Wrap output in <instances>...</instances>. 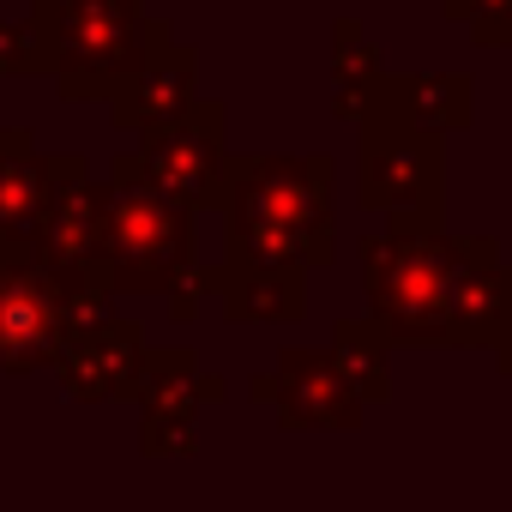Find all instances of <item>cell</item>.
Segmentation results:
<instances>
[{"label": "cell", "instance_id": "22", "mask_svg": "<svg viewBox=\"0 0 512 512\" xmlns=\"http://www.w3.org/2000/svg\"><path fill=\"white\" fill-rule=\"evenodd\" d=\"M0 260H13V247H7V241H0Z\"/></svg>", "mask_w": 512, "mask_h": 512}, {"label": "cell", "instance_id": "18", "mask_svg": "<svg viewBox=\"0 0 512 512\" xmlns=\"http://www.w3.org/2000/svg\"><path fill=\"white\" fill-rule=\"evenodd\" d=\"M326 350H332V362L350 374V386H356L368 404H386V398H392V368H386L392 344L380 338L374 320H338L332 338H326Z\"/></svg>", "mask_w": 512, "mask_h": 512}, {"label": "cell", "instance_id": "21", "mask_svg": "<svg viewBox=\"0 0 512 512\" xmlns=\"http://www.w3.org/2000/svg\"><path fill=\"white\" fill-rule=\"evenodd\" d=\"M494 362H500V374L512 380V338H500V344H494Z\"/></svg>", "mask_w": 512, "mask_h": 512}, {"label": "cell", "instance_id": "15", "mask_svg": "<svg viewBox=\"0 0 512 512\" xmlns=\"http://www.w3.org/2000/svg\"><path fill=\"white\" fill-rule=\"evenodd\" d=\"M49 181H55V151H37L31 133L19 127H0V241L13 253H31Z\"/></svg>", "mask_w": 512, "mask_h": 512}, {"label": "cell", "instance_id": "6", "mask_svg": "<svg viewBox=\"0 0 512 512\" xmlns=\"http://www.w3.org/2000/svg\"><path fill=\"white\" fill-rule=\"evenodd\" d=\"M127 398L139 404V452L145 458H193L199 416L229 398L217 374H205L199 350L187 344H145Z\"/></svg>", "mask_w": 512, "mask_h": 512}, {"label": "cell", "instance_id": "4", "mask_svg": "<svg viewBox=\"0 0 512 512\" xmlns=\"http://www.w3.org/2000/svg\"><path fill=\"white\" fill-rule=\"evenodd\" d=\"M55 37V91L67 103H109L151 43V13L139 0H37Z\"/></svg>", "mask_w": 512, "mask_h": 512}, {"label": "cell", "instance_id": "13", "mask_svg": "<svg viewBox=\"0 0 512 512\" xmlns=\"http://www.w3.org/2000/svg\"><path fill=\"white\" fill-rule=\"evenodd\" d=\"M139 350H145L139 320L103 314V320L73 326V332L61 338L55 374H61L67 398H79V404H109V398H127L133 368H139Z\"/></svg>", "mask_w": 512, "mask_h": 512}, {"label": "cell", "instance_id": "12", "mask_svg": "<svg viewBox=\"0 0 512 512\" xmlns=\"http://www.w3.org/2000/svg\"><path fill=\"white\" fill-rule=\"evenodd\" d=\"M193 97H199V49H193V43H175V31L157 19L145 55H139L133 73L109 91V121L139 139V133L175 121Z\"/></svg>", "mask_w": 512, "mask_h": 512}, {"label": "cell", "instance_id": "20", "mask_svg": "<svg viewBox=\"0 0 512 512\" xmlns=\"http://www.w3.org/2000/svg\"><path fill=\"white\" fill-rule=\"evenodd\" d=\"M452 25H470L476 49H512V0H440Z\"/></svg>", "mask_w": 512, "mask_h": 512}, {"label": "cell", "instance_id": "10", "mask_svg": "<svg viewBox=\"0 0 512 512\" xmlns=\"http://www.w3.org/2000/svg\"><path fill=\"white\" fill-rule=\"evenodd\" d=\"M103 235H109V181H91L85 157L55 151V181H49V205L31 253L61 278H85V272H103Z\"/></svg>", "mask_w": 512, "mask_h": 512}, {"label": "cell", "instance_id": "2", "mask_svg": "<svg viewBox=\"0 0 512 512\" xmlns=\"http://www.w3.org/2000/svg\"><path fill=\"white\" fill-rule=\"evenodd\" d=\"M199 211L181 205L139 151L109 163V235H103V272L115 296H169L199 266Z\"/></svg>", "mask_w": 512, "mask_h": 512}, {"label": "cell", "instance_id": "17", "mask_svg": "<svg viewBox=\"0 0 512 512\" xmlns=\"http://www.w3.org/2000/svg\"><path fill=\"white\" fill-rule=\"evenodd\" d=\"M380 73H386V61H380V43L368 37V25L338 19L332 25V115L338 121H362Z\"/></svg>", "mask_w": 512, "mask_h": 512}, {"label": "cell", "instance_id": "16", "mask_svg": "<svg viewBox=\"0 0 512 512\" xmlns=\"http://www.w3.org/2000/svg\"><path fill=\"white\" fill-rule=\"evenodd\" d=\"M368 115H398V121L452 133V127H470L476 85H470V73H380L374 97H368Z\"/></svg>", "mask_w": 512, "mask_h": 512}, {"label": "cell", "instance_id": "14", "mask_svg": "<svg viewBox=\"0 0 512 512\" xmlns=\"http://www.w3.org/2000/svg\"><path fill=\"white\" fill-rule=\"evenodd\" d=\"M217 302H223V314L241 320V326H290V320L308 314V266L223 253Z\"/></svg>", "mask_w": 512, "mask_h": 512}, {"label": "cell", "instance_id": "7", "mask_svg": "<svg viewBox=\"0 0 512 512\" xmlns=\"http://www.w3.org/2000/svg\"><path fill=\"white\" fill-rule=\"evenodd\" d=\"M157 187H169L193 211H223L229 199V109L217 97H193L175 121L139 133L133 145Z\"/></svg>", "mask_w": 512, "mask_h": 512}, {"label": "cell", "instance_id": "1", "mask_svg": "<svg viewBox=\"0 0 512 512\" xmlns=\"http://www.w3.org/2000/svg\"><path fill=\"white\" fill-rule=\"evenodd\" d=\"M229 235L223 253L247 260H284L326 272L338 260V217H332V157H272V151H229Z\"/></svg>", "mask_w": 512, "mask_h": 512}, {"label": "cell", "instance_id": "3", "mask_svg": "<svg viewBox=\"0 0 512 512\" xmlns=\"http://www.w3.org/2000/svg\"><path fill=\"white\" fill-rule=\"evenodd\" d=\"M368 320L392 350H446V278H452V235L422 223H380L356 247Z\"/></svg>", "mask_w": 512, "mask_h": 512}, {"label": "cell", "instance_id": "8", "mask_svg": "<svg viewBox=\"0 0 512 512\" xmlns=\"http://www.w3.org/2000/svg\"><path fill=\"white\" fill-rule=\"evenodd\" d=\"M253 404H266L278 428L290 434H350L362 428L368 398L350 386V374L332 362V350H284L272 374H253Z\"/></svg>", "mask_w": 512, "mask_h": 512}, {"label": "cell", "instance_id": "9", "mask_svg": "<svg viewBox=\"0 0 512 512\" xmlns=\"http://www.w3.org/2000/svg\"><path fill=\"white\" fill-rule=\"evenodd\" d=\"M67 338V278L37 253L0 260V374L55 368Z\"/></svg>", "mask_w": 512, "mask_h": 512}, {"label": "cell", "instance_id": "11", "mask_svg": "<svg viewBox=\"0 0 512 512\" xmlns=\"http://www.w3.org/2000/svg\"><path fill=\"white\" fill-rule=\"evenodd\" d=\"M500 338H512V266L494 235H464L446 278V350H494Z\"/></svg>", "mask_w": 512, "mask_h": 512}, {"label": "cell", "instance_id": "19", "mask_svg": "<svg viewBox=\"0 0 512 512\" xmlns=\"http://www.w3.org/2000/svg\"><path fill=\"white\" fill-rule=\"evenodd\" d=\"M49 67H55V37L43 7L31 0V19L0 25V73H49Z\"/></svg>", "mask_w": 512, "mask_h": 512}, {"label": "cell", "instance_id": "5", "mask_svg": "<svg viewBox=\"0 0 512 512\" xmlns=\"http://www.w3.org/2000/svg\"><path fill=\"white\" fill-rule=\"evenodd\" d=\"M362 205L392 223H446V133L398 121V115H362Z\"/></svg>", "mask_w": 512, "mask_h": 512}]
</instances>
